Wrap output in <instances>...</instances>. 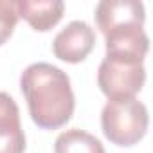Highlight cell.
I'll list each match as a JSON object with an SVG mask.
<instances>
[{
    "mask_svg": "<svg viewBox=\"0 0 153 153\" xmlns=\"http://www.w3.org/2000/svg\"><path fill=\"white\" fill-rule=\"evenodd\" d=\"M20 88L34 124L43 130H56L72 119L76 99L70 78L61 68L38 61L20 76Z\"/></svg>",
    "mask_w": 153,
    "mask_h": 153,
    "instance_id": "1",
    "label": "cell"
},
{
    "mask_svg": "<svg viewBox=\"0 0 153 153\" xmlns=\"http://www.w3.org/2000/svg\"><path fill=\"white\" fill-rule=\"evenodd\" d=\"M148 108L137 97L108 101L101 112V128L105 137L115 146H133L148 131Z\"/></svg>",
    "mask_w": 153,
    "mask_h": 153,
    "instance_id": "2",
    "label": "cell"
},
{
    "mask_svg": "<svg viewBox=\"0 0 153 153\" xmlns=\"http://www.w3.org/2000/svg\"><path fill=\"white\" fill-rule=\"evenodd\" d=\"M144 59L128 54H106L97 70V85L108 101L135 97L144 87Z\"/></svg>",
    "mask_w": 153,
    "mask_h": 153,
    "instance_id": "3",
    "label": "cell"
},
{
    "mask_svg": "<svg viewBox=\"0 0 153 153\" xmlns=\"http://www.w3.org/2000/svg\"><path fill=\"white\" fill-rule=\"evenodd\" d=\"M96 25L105 38L144 29L146 11L139 0H103L96 7Z\"/></svg>",
    "mask_w": 153,
    "mask_h": 153,
    "instance_id": "4",
    "label": "cell"
},
{
    "mask_svg": "<svg viewBox=\"0 0 153 153\" xmlns=\"http://www.w3.org/2000/svg\"><path fill=\"white\" fill-rule=\"evenodd\" d=\"M96 45L94 29L83 22L74 20L67 24L52 40V52L58 59L67 63H79L83 61Z\"/></svg>",
    "mask_w": 153,
    "mask_h": 153,
    "instance_id": "5",
    "label": "cell"
},
{
    "mask_svg": "<svg viewBox=\"0 0 153 153\" xmlns=\"http://www.w3.org/2000/svg\"><path fill=\"white\" fill-rule=\"evenodd\" d=\"M25 135L20 123V110L16 101L0 92V153H24Z\"/></svg>",
    "mask_w": 153,
    "mask_h": 153,
    "instance_id": "6",
    "label": "cell"
},
{
    "mask_svg": "<svg viewBox=\"0 0 153 153\" xmlns=\"http://www.w3.org/2000/svg\"><path fill=\"white\" fill-rule=\"evenodd\" d=\"M65 4L59 0H18L16 13L40 33L52 29L63 16Z\"/></svg>",
    "mask_w": 153,
    "mask_h": 153,
    "instance_id": "7",
    "label": "cell"
},
{
    "mask_svg": "<svg viewBox=\"0 0 153 153\" xmlns=\"http://www.w3.org/2000/svg\"><path fill=\"white\" fill-rule=\"evenodd\" d=\"M54 153H106V149L92 133L79 128H70L56 137Z\"/></svg>",
    "mask_w": 153,
    "mask_h": 153,
    "instance_id": "8",
    "label": "cell"
},
{
    "mask_svg": "<svg viewBox=\"0 0 153 153\" xmlns=\"http://www.w3.org/2000/svg\"><path fill=\"white\" fill-rule=\"evenodd\" d=\"M18 22V13H16V2L13 0H0V45H4Z\"/></svg>",
    "mask_w": 153,
    "mask_h": 153,
    "instance_id": "9",
    "label": "cell"
}]
</instances>
